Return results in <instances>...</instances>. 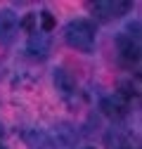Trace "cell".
Returning a JSON list of instances; mask_svg holds the SVG:
<instances>
[{
	"label": "cell",
	"instance_id": "1",
	"mask_svg": "<svg viewBox=\"0 0 142 149\" xmlns=\"http://www.w3.org/2000/svg\"><path fill=\"white\" fill-rule=\"evenodd\" d=\"M64 38L74 50L90 52L93 45H95V24L88 22V19H74V22L66 24Z\"/></svg>",
	"mask_w": 142,
	"mask_h": 149
},
{
	"label": "cell",
	"instance_id": "2",
	"mask_svg": "<svg viewBox=\"0 0 142 149\" xmlns=\"http://www.w3.org/2000/svg\"><path fill=\"white\" fill-rule=\"evenodd\" d=\"M55 88H57V92L64 100H71L76 95V81L71 78V73L66 69H57L55 71Z\"/></svg>",
	"mask_w": 142,
	"mask_h": 149
},
{
	"label": "cell",
	"instance_id": "3",
	"mask_svg": "<svg viewBox=\"0 0 142 149\" xmlns=\"http://www.w3.org/2000/svg\"><path fill=\"white\" fill-rule=\"evenodd\" d=\"M100 107H102V111H104L106 116H123L128 111V100L121 97L118 92H116V95H111V97H104L100 102Z\"/></svg>",
	"mask_w": 142,
	"mask_h": 149
},
{
	"label": "cell",
	"instance_id": "4",
	"mask_svg": "<svg viewBox=\"0 0 142 149\" xmlns=\"http://www.w3.org/2000/svg\"><path fill=\"white\" fill-rule=\"evenodd\" d=\"M130 5L128 3H95L93 5V12L100 17V19H114V17H118V14H123Z\"/></svg>",
	"mask_w": 142,
	"mask_h": 149
},
{
	"label": "cell",
	"instance_id": "5",
	"mask_svg": "<svg viewBox=\"0 0 142 149\" xmlns=\"http://www.w3.org/2000/svg\"><path fill=\"white\" fill-rule=\"evenodd\" d=\"M26 50L33 54V57H45V54L50 52V38H47V33H31Z\"/></svg>",
	"mask_w": 142,
	"mask_h": 149
},
{
	"label": "cell",
	"instance_id": "6",
	"mask_svg": "<svg viewBox=\"0 0 142 149\" xmlns=\"http://www.w3.org/2000/svg\"><path fill=\"white\" fill-rule=\"evenodd\" d=\"M118 50H121V57L126 59V62H137L140 59V45L137 40L128 38V36H118Z\"/></svg>",
	"mask_w": 142,
	"mask_h": 149
},
{
	"label": "cell",
	"instance_id": "7",
	"mask_svg": "<svg viewBox=\"0 0 142 149\" xmlns=\"http://www.w3.org/2000/svg\"><path fill=\"white\" fill-rule=\"evenodd\" d=\"M14 29H17V17H14V12H10V10L0 12V40L12 38Z\"/></svg>",
	"mask_w": 142,
	"mask_h": 149
},
{
	"label": "cell",
	"instance_id": "8",
	"mask_svg": "<svg viewBox=\"0 0 142 149\" xmlns=\"http://www.w3.org/2000/svg\"><path fill=\"white\" fill-rule=\"evenodd\" d=\"M76 142V135H74V130H71L69 125H62L57 128V133H55V149H71Z\"/></svg>",
	"mask_w": 142,
	"mask_h": 149
},
{
	"label": "cell",
	"instance_id": "9",
	"mask_svg": "<svg viewBox=\"0 0 142 149\" xmlns=\"http://www.w3.org/2000/svg\"><path fill=\"white\" fill-rule=\"evenodd\" d=\"M36 24H38V14H26L22 19V29L26 33H36Z\"/></svg>",
	"mask_w": 142,
	"mask_h": 149
},
{
	"label": "cell",
	"instance_id": "10",
	"mask_svg": "<svg viewBox=\"0 0 142 149\" xmlns=\"http://www.w3.org/2000/svg\"><path fill=\"white\" fill-rule=\"evenodd\" d=\"M40 26L45 33H50L52 29H55V17H52L50 12H40Z\"/></svg>",
	"mask_w": 142,
	"mask_h": 149
},
{
	"label": "cell",
	"instance_id": "11",
	"mask_svg": "<svg viewBox=\"0 0 142 149\" xmlns=\"http://www.w3.org/2000/svg\"><path fill=\"white\" fill-rule=\"evenodd\" d=\"M0 149H5V147H3V144H0Z\"/></svg>",
	"mask_w": 142,
	"mask_h": 149
},
{
	"label": "cell",
	"instance_id": "12",
	"mask_svg": "<svg viewBox=\"0 0 142 149\" xmlns=\"http://www.w3.org/2000/svg\"><path fill=\"white\" fill-rule=\"evenodd\" d=\"M85 149H93V147H85Z\"/></svg>",
	"mask_w": 142,
	"mask_h": 149
}]
</instances>
